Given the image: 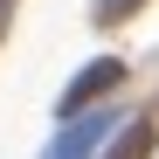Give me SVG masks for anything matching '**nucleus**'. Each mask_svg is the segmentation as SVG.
Listing matches in <instances>:
<instances>
[{
	"label": "nucleus",
	"mask_w": 159,
	"mask_h": 159,
	"mask_svg": "<svg viewBox=\"0 0 159 159\" xmlns=\"http://www.w3.org/2000/svg\"><path fill=\"white\" fill-rule=\"evenodd\" d=\"M131 7H139V0H97V21H125Z\"/></svg>",
	"instance_id": "4"
},
{
	"label": "nucleus",
	"mask_w": 159,
	"mask_h": 159,
	"mask_svg": "<svg viewBox=\"0 0 159 159\" xmlns=\"http://www.w3.org/2000/svg\"><path fill=\"white\" fill-rule=\"evenodd\" d=\"M104 159H152V125H145V118L118 125V139L104 145Z\"/></svg>",
	"instance_id": "3"
},
{
	"label": "nucleus",
	"mask_w": 159,
	"mask_h": 159,
	"mask_svg": "<svg viewBox=\"0 0 159 159\" xmlns=\"http://www.w3.org/2000/svg\"><path fill=\"white\" fill-rule=\"evenodd\" d=\"M104 139H111V118H69L56 131V145H48V159H90Z\"/></svg>",
	"instance_id": "2"
},
{
	"label": "nucleus",
	"mask_w": 159,
	"mask_h": 159,
	"mask_svg": "<svg viewBox=\"0 0 159 159\" xmlns=\"http://www.w3.org/2000/svg\"><path fill=\"white\" fill-rule=\"evenodd\" d=\"M118 83H125V62H111V56L90 62V69H76V83L62 90V118H83V104H97L104 90H118Z\"/></svg>",
	"instance_id": "1"
},
{
	"label": "nucleus",
	"mask_w": 159,
	"mask_h": 159,
	"mask_svg": "<svg viewBox=\"0 0 159 159\" xmlns=\"http://www.w3.org/2000/svg\"><path fill=\"white\" fill-rule=\"evenodd\" d=\"M0 14H7V0H0Z\"/></svg>",
	"instance_id": "5"
}]
</instances>
